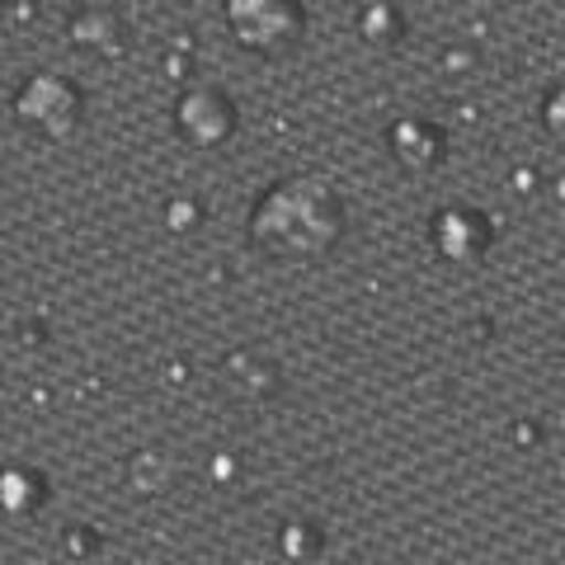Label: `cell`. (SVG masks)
<instances>
[{"instance_id": "cell-3", "label": "cell", "mask_w": 565, "mask_h": 565, "mask_svg": "<svg viewBox=\"0 0 565 565\" xmlns=\"http://www.w3.org/2000/svg\"><path fill=\"white\" fill-rule=\"evenodd\" d=\"M14 118H20V128H29L33 137L66 141L81 128L85 99L66 76H57V71H33L20 90H14Z\"/></svg>"}, {"instance_id": "cell-7", "label": "cell", "mask_w": 565, "mask_h": 565, "mask_svg": "<svg viewBox=\"0 0 565 565\" xmlns=\"http://www.w3.org/2000/svg\"><path fill=\"white\" fill-rule=\"evenodd\" d=\"M6 6H10V0H0V10H6Z\"/></svg>"}, {"instance_id": "cell-4", "label": "cell", "mask_w": 565, "mask_h": 565, "mask_svg": "<svg viewBox=\"0 0 565 565\" xmlns=\"http://www.w3.org/2000/svg\"><path fill=\"white\" fill-rule=\"evenodd\" d=\"M174 132L199 151H222L236 137V104L222 90H212V85L184 90L174 99Z\"/></svg>"}, {"instance_id": "cell-2", "label": "cell", "mask_w": 565, "mask_h": 565, "mask_svg": "<svg viewBox=\"0 0 565 565\" xmlns=\"http://www.w3.org/2000/svg\"><path fill=\"white\" fill-rule=\"evenodd\" d=\"M222 20L232 43L264 62L292 57L307 39L302 0H222Z\"/></svg>"}, {"instance_id": "cell-6", "label": "cell", "mask_w": 565, "mask_h": 565, "mask_svg": "<svg viewBox=\"0 0 565 565\" xmlns=\"http://www.w3.org/2000/svg\"><path fill=\"white\" fill-rule=\"evenodd\" d=\"M386 147H392V156L405 170H429L438 156H444V137H438V128H429V122L405 118V122H396V128H392Z\"/></svg>"}, {"instance_id": "cell-5", "label": "cell", "mask_w": 565, "mask_h": 565, "mask_svg": "<svg viewBox=\"0 0 565 565\" xmlns=\"http://www.w3.org/2000/svg\"><path fill=\"white\" fill-rule=\"evenodd\" d=\"M429 241L448 264H476L490 250V222L476 207L452 203L429 222Z\"/></svg>"}, {"instance_id": "cell-1", "label": "cell", "mask_w": 565, "mask_h": 565, "mask_svg": "<svg viewBox=\"0 0 565 565\" xmlns=\"http://www.w3.org/2000/svg\"><path fill=\"white\" fill-rule=\"evenodd\" d=\"M349 232L344 199L316 174H288L255 199L245 236L274 264H316Z\"/></svg>"}]
</instances>
